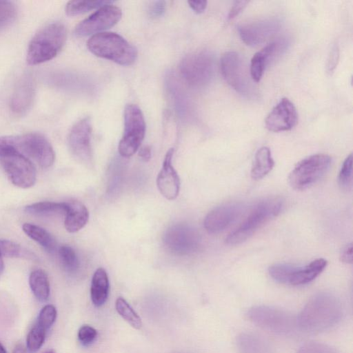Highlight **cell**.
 <instances>
[{"instance_id":"1","label":"cell","mask_w":353,"mask_h":353,"mask_svg":"<svg viewBox=\"0 0 353 353\" xmlns=\"http://www.w3.org/2000/svg\"><path fill=\"white\" fill-rule=\"evenodd\" d=\"M343 314L338 298L328 292H319L310 299L297 315L298 325L301 332H323L337 325Z\"/></svg>"},{"instance_id":"2","label":"cell","mask_w":353,"mask_h":353,"mask_svg":"<svg viewBox=\"0 0 353 353\" xmlns=\"http://www.w3.org/2000/svg\"><path fill=\"white\" fill-rule=\"evenodd\" d=\"M66 38V28L61 23L44 26L29 43L26 55L28 63L34 65L52 59L63 48Z\"/></svg>"},{"instance_id":"3","label":"cell","mask_w":353,"mask_h":353,"mask_svg":"<svg viewBox=\"0 0 353 353\" xmlns=\"http://www.w3.org/2000/svg\"><path fill=\"white\" fill-rule=\"evenodd\" d=\"M87 47L94 55L122 65H130L137 57V50L121 35L111 32L94 34Z\"/></svg>"},{"instance_id":"4","label":"cell","mask_w":353,"mask_h":353,"mask_svg":"<svg viewBox=\"0 0 353 353\" xmlns=\"http://www.w3.org/2000/svg\"><path fill=\"white\" fill-rule=\"evenodd\" d=\"M283 201L273 196L259 201L248 217L225 239L228 245L240 244L251 237L259 228L276 216L282 210Z\"/></svg>"},{"instance_id":"5","label":"cell","mask_w":353,"mask_h":353,"mask_svg":"<svg viewBox=\"0 0 353 353\" xmlns=\"http://www.w3.org/2000/svg\"><path fill=\"white\" fill-rule=\"evenodd\" d=\"M247 316L255 325L280 335L292 336L301 332L297 316L276 307L254 306L248 311Z\"/></svg>"},{"instance_id":"6","label":"cell","mask_w":353,"mask_h":353,"mask_svg":"<svg viewBox=\"0 0 353 353\" xmlns=\"http://www.w3.org/2000/svg\"><path fill=\"white\" fill-rule=\"evenodd\" d=\"M214 56L206 50L190 53L184 57L179 63L182 78L194 88L208 84L214 76Z\"/></svg>"},{"instance_id":"7","label":"cell","mask_w":353,"mask_h":353,"mask_svg":"<svg viewBox=\"0 0 353 353\" xmlns=\"http://www.w3.org/2000/svg\"><path fill=\"white\" fill-rule=\"evenodd\" d=\"M331 157L325 154H316L299 161L290 172L288 179L292 188L305 190L321 179L329 170Z\"/></svg>"},{"instance_id":"8","label":"cell","mask_w":353,"mask_h":353,"mask_svg":"<svg viewBox=\"0 0 353 353\" xmlns=\"http://www.w3.org/2000/svg\"><path fill=\"white\" fill-rule=\"evenodd\" d=\"M145 133V122L141 109L135 104H128L124 110V132L118 147L120 155L132 157L139 148Z\"/></svg>"},{"instance_id":"9","label":"cell","mask_w":353,"mask_h":353,"mask_svg":"<svg viewBox=\"0 0 353 353\" xmlns=\"http://www.w3.org/2000/svg\"><path fill=\"white\" fill-rule=\"evenodd\" d=\"M221 72L227 83L239 94L247 97H254L252 85L245 63L236 52H226L221 59Z\"/></svg>"},{"instance_id":"10","label":"cell","mask_w":353,"mask_h":353,"mask_svg":"<svg viewBox=\"0 0 353 353\" xmlns=\"http://www.w3.org/2000/svg\"><path fill=\"white\" fill-rule=\"evenodd\" d=\"M163 240L170 252L179 256L193 254L201 246L199 232L192 226L183 223L170 226L164 233Z\"/></svg>"},{"instance_id":"11","label":"cell","mask_w":353,"mask_h":353,"mask_svg":"<svg viewBox=\"0 0 353 353\" xmlns=\"http://www.w3.org/2000/svg\"><path fill=\"white\" fill-rule=\"evenodd\" d=\"M14 145L18 153L34 159L41 167H51L55 159L52 146L43 135L28 133L14 136Z\"/></svg>"},{"instance_id":"12","label":"cell","mask_w":353,"mask_h":353,"mask_svg":"<svg viewBox=\"0 0 353 353\" xmlns=\"http://www.w3.org/2000/svg\"><path fill=\"white\" fill-rule=\"evenodd\" d=\"M0 161L10 181L21 188H28L36 181V170L32 161L20 153L0 157Z\"/></svg>"},{"instance_id":"13","label":"cell","mask_w":353,"mask_h":353,"mask_svg":"<svg viewBox=\"0 0 353 353\" xmlns=\"http://www.w3.org/2000/svg\"><path fill=\"white\" fill-rule=\"evenodd\" d=\"M122 16L119 8L111 4L101 7L97 11L81 21L74 28L77 37H85L114 26Z\"/></svg>"},{"instance_id":"14","label":"cell","mask_w":353,"mask_h":353,"mask_svg":"<svg viewBox=\"0 0 353 353\" xmlns=\"http://www.w3.org/2000/svg\"><path fill=\"white\" fill-rule=\"evenodd\" d=\"M91 132V121L88 117L76 123L68 136V145L72 154L81 163L88 165L92 162Z\"/></svg>"},{"instance_id":"15","label":"cell","mask_w":353,"mask_h":353,"mask_svg":"<svg viewBox=\"0 0 353 353\" xmlns=\"http://www.w3.org/2000/svg\"><path fill=\"white\" fill-rule=\"evenodd\" d=\"M281 21L269 17L242 24L238 27L241 40L248 46H256L273 37L281 29Z\"/></svg>"},{"instance_id":"16","label":"cell","mask_w":353,"mask_h":353,"mask_svg":"<svg viewBox=\"0 0 353 353\" xmlns=\"http://www.w3.org/2000/svg\"><path fill=\"white\" fill-rule=\"evenodd\" d=\"M243 209L244 205L240 202H230L216 207L206 215L204 227L209 233L221 232L236 220Z\"/></svg>"},{"instance_id":"17","label":"cell","mask_w":353,"mask_h":353,"mask_svg":"<svg viewBox=\"0 0 353 353\" xmlns=\"http://www.w3.org/2000/svg\"><path fill=\"white\" fill-rule=\"evenodd\" d=\"M297 120L295 106L288 99L283 98L268 114L265 124L270 131L278 132L291 130Z\"/></svg>"},{"instance_id":"18","label":"cell","mask_w":353,"mask_h":353,"mask_svg":"<svg viewBox=\"0 0 353 353\" xmlns=\"http://www.w3.org/2000/svg\"><path fill=\"white\" fill-rule=\"evenodd\" d=\"M289 41L283 37L265 46L254 54L250 65L251 79L259 82L262 78L266 66L276 57L283 53L288 48Z\"/></svg>"},{"instance_id":"19","label":"cell","mask_w":353,"mask_h":353,"mask_svg":"<svg viewBox=\"0 0 353 353\" xmlns=\"http://www.w3.org/2000/svg\"><path fill=\"white\" fill-rule=\"evenodd\" d=\"M174 149L166 153L161 170L157 178V185L161 194L168 200L175 199L180 190V179L172 165Z\"/></svg>"},{"instance_id":"20","label":"cell","mask_w":353,"mask_h":353,"mask_svg":"<svg viewBox=\"0 0 353 353\" xmlns=\"http://www.w3.org/2000/svg\"><path fill=\"white\" fill-rule=\"evenodd\" d=\"M327 263L325 259L320 258L312 261L305 266H296L288 285L298 286L312 281L324 270Z\"/></svg>"},{"instance_id":"21","label":"cell","mask_w":353,"mask_h":353,"mask_svg":"<svg viewBox=\"0 0 353 353\" xmlns=\"http://www.w3.org/2000/svg\"><path fill=\"white\" fill-rule=\"evenodd\" d=\"M67 204L65 228L68 232L74 233L86 225L89 219V212L87 208L78 201L67 202Z\"/></svg>"},{"instance_id":"22","label":"cell","mask_w":353,"mask_h":353,"mask_svg":"<svg viewBox=\"0 0 353 353\" xmlns=\"http://www.w3.org/2000/svg\"><path fill=\"white\" fill-rule=\"evenodd\" d=\"M109 280L107 272L102 268H98L94 273L90 288V296L96 307L103 305L108 296Z\"/></svg>"},{"instance_id":"23","label":"cell","mask_w":353,"mask_h":353,"mask_svg":"<svg viewBox=\"0 0 353 353\" xmlns=\"http://www.w3.org/2000/svg\"><path fill=\"white\" fill-rule=\"evenodd\" d=\"M34 94L32 81L23 79L17 85L13 94L11 102L12 109L17 113H23L30 105Z\"/></svg>"},{"instance_id":"24","label":"cell","mask_w":353,"mask_h":353,"mask_svg":"<svg viewBox=\"0 0 353 353\" xmlns=\"http://www.w3.org/2000/svg\"><path fill=\"white\" fill-rule=\"evenodd\" d=\"M274 161L269 148L262 147L256 152L251 169V176L258 180L265 177L273 168Z\"/></svg>"},{"instance_id":"25","label":"cell","mask_w":353,"mask_h":353,"mask_svg":"<svg viewBox=\"0 0 353 353\" xmlns=\"http://www.w3.org/2000/svg\"><path fill=\"white\" fill-rule=\"evenodd\" d=\"M29 285L34 296L40 301H46L50 296V282L46 272L41 269L33 270L29 276Z\"/></svg>"},{"instance_id":"26","label":"cell","mask_w":353,"mask_h":353,"mask_svg":"<svg viewBox=\"0 0 353 353\" xmlns=\"http://www.w3.org/2000/svg\"><path fill=\"white\" fill-rule=\"evenodd\" d=\"M67 209V202L42 201L26 206L25 212L34 216H50L54 215H65Z\"/></svg>"},{"instance_id":"27","label":"cell","mask_w":353,"mask_h":353,"mask_svg":"<svg viewBox=\"0 0 353 353\" xmlns=\"http://www.w3.org/2000/svg\"><path fill=\"white\" fill-rule=\"evenodd\" d=\"M23 231L32 240L37 242L47 252H54L57 243L52 236L44 228L28 223L22 226Z\"/></svg>"},{"instance_id":"28","label":"cell","mask_w":353,"mask_h":353,"mask_svg":"<svg viewBox=\"0 0 353 353\" xmlns=\"http://www.w3.org/2000/svg\"><path fill=\"white\" fill-rule=\"evenodd\" d=\"M111 3H112V1H70L66 4L65 13L68 16H77Z\"/></svg>"},{"instance_id":"29","label":"cell","mask_w":353,"mask_h":353,"mask_svg":"<svg viewBox=\"0 0 353 353\" xmlns=\"http://www.w3.org/2000/svg\"><path fill=\"white\" fill-rule=\"evenodd\" d=\"M23 258L35 260L36 256L20 245L5 239H0V257Z\"/></svg>"},{"instance_id":"30","label":"cell","mask_w":353,"mask_h":353,"mask_svg":"<svg viewBox=\"0 0 353 353\" xmlns=\"http://www.w3.org/2000/svg\"><path fill=\"white\" fill-rule=\"evenodd\" d=\"M238 343L241 353H270L264 341L254 335L242 334Z\"/></svg>"},{"instance_id":"31","label":"cell","mask_w":353,"mask_h":353,"mask_svg":"<svg viewBox=\"0 0 353 353\" xmlns=\"http://www.w3.org/2000/svg\"><path fill=\"white\" fill-rule=\"evenodd\" d=\"M115 307L119 315L132 327L137 330L142 327L141 318L123 298L119 297L116 300Z\"/></svg>"},{"instance_id":"32","label":"cell","mask_w":353,"mask_h":353,"mask_svg":"<svg viewBox=\"0 0 353 353\" xmlns=\"http://www.w3.org/2000/svg\"><path fill=\"white\" fill-rule=\"evenodd\" d=\"M58 253L63 269L69 273L76 272L79 267V261L74 249L69 245H62Z\"/></svg>"},{"instance_id":"33","label":"cell","mask_w":353,"mask_h":353,"mask_svg":"<svg viewBox=\"0 0 353 353\" xmlns=\"http://www.w3.org/2000/svg\"><path fill=\"white\" fill-rule=\"evenodd\" d=\"M296 266L290 263H276L269 268V274L276 282L288 285Z\"/></svg>"},{"instance_id":"34","label":"cell","mask_w":353,"mask_h":353,"mask_svg":"<svg viewBox=\"0 0 353 353\" xmlns=\"http://www.w3.org/2000/svg\"><path fill=\"white\" fill-rule=\"evenodd\" d=\"M46 332L37 324L32 327L26 339V347L29 352L34 353L39 350L45 341Z\"/></svg>"},{"instance_id":"35","label":"cell","mask_w":353,"mask_h":353,"mask_svg":"<svg viewBox=\"0 0 353 353\" xmlns=\"http://www.w3.org/2000/svg\"><path fill=\"white\" fill-rule=\"evenodd\" d=\"M17 14L15 4L10 1H0V30L10 25Z\"/></svg>"},{"instance_id":"36","label":"cell","mask_w":353,"mask_h":353,"mask_svg":"<svg viewBox=\"0 0 353 353\" xmlns=\"http://www.w3.org/2000/svg\"><path fill=\"white\" fill-rule=\"evenodd\" d=\"M352 154L346 157L339 174V184L343 190H350L352 185Z\"/></svg>"},{"instance_id":"37","label":"cell","mask_w":353,"mask_h":353,"mask_svg":"<svg viewBox=\"0 0 353 353\" xmlns=\"http://www.w3.org/2000/svg\"><path fill=\"white\" fill-rule=\"evenodd\" d=\"M57 316L56 307L51 304L46 305L41 310L36 324L47 331L55 322Z\"/></svg>"},{"instance_id":"38","label":"cell","mask_w":353,"mask_h":353,"mask_svg":"<svg viewBox=\"0 0 353 353\" xmlns=\"http://www.w3.org/2000/svg\"><path fill=\"white\" fill-rule=\"evenodd\" d=\"M297 353H339L334 348L319 342H311L305 344Z\"/></svg>"},{"instance_id":"39","label":"cell","mask_w":353,"mask_h":353,"mask_svg":"<svg viewBox=\"0 0 353 353\" xmlns=\"http://www.w3.org/2000/svg\"><path fill=\"white\" fill-rule=\"evenodd\" d=\"M97 336V330L88 325L81 326L78 332L79 340L84 345L91 344L95 340Z\"/></svg>"},{"instance_id":"40","label":"cell","mask_w":353,"mask_h":353,"mask_svg":"<svg viewBox=\"0 0 353 353\" xmlns=\"http://www.w3.org/2000/svg\"><path fill=\"white\" fill-rule=\"evenodd\" d=\"M165 9V2L156 1L152 2L149 8V14L153 18H157L163 14Z\"/></svg>"},{"instance_id":"41","label":"cell","mask_w":353,"mask_h":353,"mask_svg":"<svg viewBox=\"0 0 353 353\" xmlns=\"http://www.w3.org/2000/svg\"><path fill=\"white\" fill-rule=\"evenodd\" d=\"M248 3V1H234L229 11L228 15V19H232L238 15L244 9Z\"/></svg>"},{"instance_id":"42","label":"cell","mask_w":353,"mask_h":353,"mask_svg":"<svg viewBox=\"0 0 353 353\" xmlns=\"http://www.w3.org/2000/svg\"><path fill=\"white\" fill-rule=\"evenodd\" d=\"M339 48L336 46H334L330 52V54L329 55L327 60V68L329 72H332L336 68L339 60Z\"/></svg>"},{"instance_id":"43","label":"cell","mask_w":353,"mask_h":353,"mask_svg":"<svg viewBox=\"0 0 353 353\" xmlns=\"http://www.w3.org/2000/svg\"><path fill=\"white\" fill-rule=\"evenodd\" d=\"M341 261L345 263H352V243L346 245L341 250Z\"/></svg>"},{"instance_id":"44","label":"cell","mask_w":353,"mask_h":353,"mask_svg":"<svg viewBox=\"0 0 353 353\" xmlns=\"http://www.w3.org/2000/svg\"><path fill=\"white\" fill-rule=\"evenodd\" d=\"M188 3L192 10L197 14L203 12L207 7L206 1H189Z\"/></svg>"},{"instance_id":"45","label":"cell","mask_w":353,"mask_h":353,"mask_svg":"<svg viewBox=\"0 0 353 353\" xmlns=\"http://www.w3.org/2000/svg\"><path fill=\"white\" fill-rule=\"evenodd\" d=\"M139 156L143 161H148L151 158V148L149 146L141 148L139 150Z\"/></svg>"},{"instance_id":"46","label":"cell","mask_w":353,"mask_h":353,"mask_svg":"<svg viewBox=\"0 0 353 353\" xmlns=\"http://www.w3.org/2000/svg\"><path fill=\"white\" fill-rule=\"evenodd\" d=\"M12 353H26V349L23 345L19 344L14 348Z\"/></svg>"},{"instance_id":"47","label":"cell","mask_w":353,"mask_h":353,"mask_svg":"<svg viewBox=\"0 0 353 353\" xmlns=\"http://www.w3.org/2000/svg\"><path fill=\"white\" fill-rule=\"evenodd\" d=\"M3 269H4V263H3V261L2 258H1V257H0V275H1V273L3 272Z\"/></svg>"},{"instance_id":"48","label":"cell","mask_w":353,"mask_h":353,"mask_svg":"<svg viewBox=\"0 0 353 353\" xmlns=\"http://www.w3.org/2000/svg\"><path fill=\"white\" fill-rule=\"evenodd\" d=\"M0 353H7L6 348L1 343H0Z\"/></svg>"},{"instance_id":"49","label":"cell","mask_w":353,"mask_h":353,"mask_svg":"<svg viewBox=\"0 0 353 353\" xmlns=\"http://www.w3.org/2000/svg\"><path fill=\"white\" fill-rule=\"evenodd\" d=\"M47 353H52V352H47Z\"/></svg>"}]
</instances>
